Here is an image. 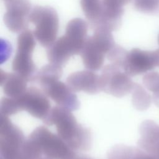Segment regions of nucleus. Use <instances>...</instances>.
Wrapping results in <instances>:
<instances>
[{
    "instance_id": "4",
    "label": "nucleus",
    "mask_w": 159,
    "mask_h": 159,
    "mask_svg": "<svg viewBox=\"0 0 159 159\" xmlns=\"http://www.w3.org/2000/svg\"><path fill=\"white\" fill-rule=\"evenodd\" d=\"M29 22L35 25L34 35L40 44L50 47L56 40L59 20L56 11L49 6H36L30 11Z\"/></svg>"
},
{
    "instance_id": "2",
    "label": "nucleus",
    "mask_w": 159,
    "mask_h": 159,
    "mask_svg": "<svg viewBox=\"0 0 159 159\" xmlns=\"http://www.w3.org/2000/svg\"><path fill=\"white\" fill-rule=\"evenodd\" d=\"M62 66L51 63L45 65L37 71L34 81L37 83L46 96L55 103L71 111L80 107L77 96L66 83L59 81Z\"/></svg>"
},
{
    "instance_id": "1",
    "label": "nucleus",
    "mask_w": 159,
    "mask_h": 159,
    "mask_svg": "<svg viewBox=\"0 0 159 159\" xmlns=\"http://www.w3.org/2000/svg\"><path fill=\"white\" fill-rule=\"evenodd\" d=\"M47 125H55L58 135L73 150L87 151L91 147V134L88 129L77 122L71 111L56 106L43 120Z\"/></svg>"
},
{
    "instance_id": "16",
    "label": "nucleus",
    "mask_w": 159,
    "mask_h": 159,
    "mask_svg": "<svg viewBox=\"0 0 159 159\" xmlns=\"http://www.w3.org/2000/svg\"><path fill=\"white\" fill-rule=\"evenodd\" d=\"M88 28V24L84 20L75 18L70 20L66 24L65 34L84 45L87 39Z\"/></svg>"
},
{
    "instance_id": "20",
    "label": "nucleus",
    "mask_w": 159,
    "mask_h": 159,
    "mask_svg": "<svg viewBox=\"0 0 159 159\" xmlns=\"http://www.w3.org/2000/svg\"><path fill=\"white\" fill-rule=\"evenodd\" d=\"M1 114L9 116L20 112V108L17 99L9 97L2 98L0 104Z\"/></svg>"
},
{
    "instance_id": "12",
    "label": "nucleus",
    "mask_w": 159,
    "mask_h": 159,
    "mask_svg": "<svg viewBox=\"0 0 159 159\" xmlns=\"http://www.w3.org/2000/svg\"><path fill=\"white\" fill-rule=\"evenodd\" d=\"M66 84L74 92L83 91L95 94L101 91L99 76L91 70H81L71 73L66 80Z\"/></svg>"
},
{
    "instance_id": "17",
    "label": "nucleus",
    "mask_w": 159,
    "mask_h": 159,
    "mask_svg": "<svg viewBox=\"0 0 159 159\" xmlns=\"http://www.w3.org/2000/svg\"><path fill=\"white\" fill-rule=\"evenodd\" d=\"M80 4L86 19L94 28L98 25L102 12L101 0H80Z\"/></svg>"
},
{
    "instance_id": "5",
    "label": "nucleus",
    "mask_w": 159,
    "mask_h": 159,
    "mask_svg": "<svg viewBox=\"0 0 159 159\" xmlns=\"http://www.w3.org/2000/svg\"><path fill=\"white\" fill-rule=\"evenodd\" d=\"M32 140L46 157L51 159H75L77 155L57 134L45 126H39L30 134Z\"/></svg>"
},
{
    "instance_id": "10",
    "label": "nucleus",
    "mask_w": 159,
    "mask_h": 159,
    "mask_svg": "<svg viewBox=\"0 0 159 159\" xmlns=\"http://www.w3.org/2000/svg\"><path fill=\"white\" fill-rule=\"evenodd\" d=\"M5 3L6 11L3 20L7 28L14 33L25 30L31 11L29 1L7 0Z\"/></svg>"
},
{
    "instance_id": "21",
    "label": "nucleus",
    "mask_w": 159,
    "mask_h": 159,
    "mask_svg": "<svg viewBox=\"0 0 159 159\" xmlns=\"http://www.w3.org/2000/svg\"><path fill=\"white\" fill-rule=\"evenodd\" d=\"M144 86L153 92L152 97L159 96V73L153 71L147 73L143 78Z\"/></svg>"
},
{
    "instance_id": "8",
    "label": "nucleus",
    "mask_w": 159,
    "mask_h": 159,
    "mask_svg": "<svg viewBox=\"0 0 159 159\" xmlns=\"http://www.w3.org/2000/svg\"><path fill=\"white\" fill-rule=\"evenodd\" d=\"M155 67H159V48L153 51L133 48L127 52L122 69L130 76H133Z\"/></svg>"
},
{
    "instance_id": "3",
    "label": "nucleus",
    "mask_w": 159,
    "mask_h": 159,
    "mask_svg": "<svg viewBox=\"0 0 159 159\" xmlns=\"http://www.w3.org/2000/svg\"><path fill=\"white\" fill-rule=\"evenodd\" d=\"M111 32L106 27H97L93 35L87 38L80 55L88 70L98 71L102 68L105 55L116 45Z\"/></svg>"
},
{
    "instance_id": "24",
    "label": "nucleus",
    "mask_w": 159,
    "mask_h": 159,
    "mask_svg": "<svg viewBox=\"0 0 159 159\" xmlns=\"http://www.w3.org/2000/svg\"><path fill=\"white\" fill-rule=\"evenodd\" d=\"M4 1H7V0H4Z\"/></svg>"
},
{
    "instance_id": "19",
    "label": "nucleus",
    "mask_w": 159,
    "mask_h": 159,
    "mask_svg": "<svg viewBox=\"0 0 159 159\" xmlns=\"http://www.w3.org/2000/svg\"><path fill=\"white\" fill-rule=\"evenodd\" d=\"M137 148L116 145L107 152V159H134Z\"/></svg>"
},
{
    "instance_id": "6",
    "label": "nucleus",
    "mask_w": 159,
    "mask_h": 159,
    "mask_svg": "<svg viewBox=\"0 0 159 159\" xmlns=\"http://www.w3.org/2000/svg\"><path fill=\"white\" fill-rule=\"evenodd\" d=\"M25 140L22 130L12 123L8 116L1 114V159H27L22 149Z\"/></svg>"
},
{
    "instance_id": "9",
    "label": "nucleus",
    "mask_w": 159,
    "mask_h": 159,
    "mask_svg": "<svg viewBox=\"0 0 159 159\" xmlns=\"http://www.w3.org/2000/svg\"><path fill=\"white\" fill-rule=\"evenodd\" d=\"M16 99L20 111H25L42 121L48 116L52 109L48 97L42 89L36 87L27 88L22 96Z\"/></svg>"
},
{
    "instance_id": "18",
    "label": "nucleus",
    "mask_w": 159,
    "mask_h": 159,
    "mask_svg": "<svg viewBox=\"0 0 159 159\" xmlns=\"http://www.w3.org/2000/svg\"><path fill=\"white\" fill-rule=\"evenodd\" d=\"M132 92V104L137 109L143 111L150 106L152 102L151 96L141 85L135 83Z\"/></svg>"
},
{
    "instance_id": "23",
    "label": "nucleus",
    "mask_w": 159,
    "mask_h": 159,
    "mask_svg": "<svg viewBox=\"0 0 159 159\" xmlns=\"http://www.w3.org/2000/svg\"><path fill=\"white\" fill-rule=\"evenodd\" d=\"M158 43H159V35H158Z\"/></svg>"
},
{
    "instance_id": "13",
    "label": "nucleus",
    "mask_w": 159,
    "mask_h": 159,
    "mask_svg": "<svg viewBox=\"0 0 159 159\" xmlns=\"http://www.w3.org/2000/svg\"><path fill=\"white\" fill-rule=\"evenodd\" d=\"M33 52L27 50L17 49L12 62L14 73L25 78L27 81H34L37 68L32 59Z\"/></svg>"
},
{
    "instance_id": "7",
    "label": "nucleus",
    "mask_w": 159,
    "mask_h": 159,
    "mask_svg": "<svg viewBox=\"0 0 159 159\" xmlns=\"http://www.w3.org/2000/svg\"><path fill=\"white\" fill-rule=\"evenodd\" d=\"M118 66L106 65L99 75L101 91L113 96L121 98L132 91L135 83L130 76Z\"/></svg>"
},
{
    "instance_id": "11",
    "label": "nucleus",
    "mask_w": 159,
    "mask_h": 159,
    "mask_svg": "<svg viewBox=\"0 0 159 159\" xmlns=\"http://www.w3.org/2000/svg\"><path fill=\"white\" fill-rule=\"evenodd\" d=\"M83 48V45L65 34L47 48V58L50 63L62 66L71 56L80 53Z\"/></svg>"
},
{
    "instance_id": "15",
    "label": "nucleus",
    "mask_w": 159,
    "mask_h": 159,
    "mask_svg": "<svg viewBox=\"0 0 159 159\" xmlns=\"http://www.w3.org/2000/svg\"><path fill=\"white\" fill-rule=\"evenodd\" d=\"M140 139L138 141L139 147L149 153L154 147L159 143V127L150 120L143 121L140 126Z\"/></svg>"
},
{
    "instance_id": "22",
    "label": "nucleus",
    "mask_w": 159,
    "mask_h": 159,
    "mask_svg": "<svg viewBox=\"0 0 159 159\" xmlns=\"http://www.w3.org/2000/svg\"><path fill=\"white\" fill-rule=\"evenodd\" d=\"M135 8L142 12L152 13L159 8V0H134Z\"/></svg>"
},
{
    "instance_id": "14",
    "label": "nucleus",
    "mask_w": 159,
    "mask_h": 159,
    "mask_svg": "<svg viewBox=\"0 0 159 159\" xmlns=\"http://www.w3.org/2000/svg\"><path fill=\"white\" fill-rule=\"evenodd\" d=\"M27 80L15 73H6L1 70V86L7 97L19 98L26 90Z\"/></svg>"
}]
</instances>
